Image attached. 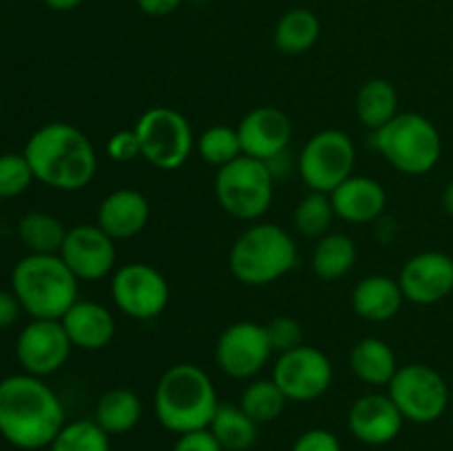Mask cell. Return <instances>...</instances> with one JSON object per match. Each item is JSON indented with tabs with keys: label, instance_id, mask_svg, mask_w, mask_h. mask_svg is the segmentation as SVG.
I'll use <instances>...</instances> for the list:
<instances>
[{
	"label": "cell",
	"instance_id": "cell-1",
	"mask_svg": "<svg viewBox=\"0 0 453 451\" xmlns=\"http://www.w3.org/2000/svg\"><path fill=\"white\" fill-rule=\"evenodd\" d=\"M66 423L60 396L31 374L0 380V436L22 451L49 449Z\"/></svg>",
	"mask_w": 453,
	"mask_h": 451
},
{
	"label": "cell",
	"instance_id": "cell-2",
	"mask_svg": "<svg viewBox=\"0 0 453 451\" xmlns=\"http://www.w3.org/2000/svg\"><path fill=\"white\" fill-rule=\"evenodd\" d=\"M25 157L35 181L53 190H82L97 172V153L87 133L66 122H49L29 135Z\"/></svg>",
	"mask_w": 453,
	"mask_h": 451
},
{
	"label": "cell",
	"instance_id": "cell-3",
	"mask_svg": "<svg viewBox=\"0 0 453 451\" xmlns=\"http://www.w3.org/2000/svg\"><path fill=\"white\" fill-rule=\"evenodd\" d=\"M153 407L159 424L181 436L197 429H208L219 407V396L203 367L195 363H177L159 376Z\"/></svg>",
	"mask_w": 453,
	"mask_h": 451
},
{
	"label": "cell",
	"instance_id": "cell-4",
	"mask_svg": "<svg viewBox=\"0 0 453 451\" xmlns=\"http://www.w3.org/2000/svg\"><path fill=\"white\" fill-rule=\"evenodd\" d=\"M78 279L60 255H27L13 265L12 292L31 318H62L78 301Z\"/></svg>",
	"mask_w": 453,
	"mask_h": 451
},
{
	"label": "cell",
	"instance_id": "cell-5",
	"mask_svg": "<svg viewBox=\"0 0 453 451\" xmlns=\"http://www.w3.org/2000/svg\"><path fill=\"white\" fill-rule=\"evenodd\" d=\"M296 241L277 224H255L234 239L228 268L243 286L261 287L286 277L296 265Z\"/></svg>",
	"mask_w": 453,
	"mask_h": 451
},
{
	"label": "cell",
	"instance_id": "cell-6",
	"mask_svg": "<svg viewBox=\"0 0 453 451\" xmlns=\"http://www.w3.org/2000/svg\"><path fill=\"white\" fill-rule=\"evenodd\" d=\"M372 144L389 166L410 177L432 172L442 155V137L436 124L414 111L398 113L374 131Z\"/></svg>",
	"mask_w": 453,
	"mask_h": 451
},
{
	"label": "cell",
	"instance_id": "cell-7",
	"mask_svg": "<svg viewBox=\"0 0 453 451\" xmlns=\"http://www.w3.org/2000/svg\"><path fill=\"white\" fill-rule=\"evenodd\" d=\"M215 197L226 215L239 221H257L274 199V172L268 162L242 155L217 168Z\"/></svg>",
	"mask_w": 453,
	"mask_h": 451
},
{
	"label": "cell",
	"instance_id": "cell-8",
	"mask_svg": "<svg viewBox=\"0 0 453 451\" xmlns=\"http://www.w3.org/2000/svg\"><path fill=\"white\" fill-rule=\"evenodd\" d=\"M142 157L157 171H177L193 155V126L184 113L171 106H153L144 111L135 122Z\"/></svg>",
	"mask_w": 453,
	"mask_h": 451
},
{
	"label": "cell",
	"instance_id": "cell-9",
	"mask_svg": "<svg viewBox=\"0 0 453 451\" xmlns=\"http://www.w3.org/2000/svg\"><path fill=\"white\" fill-rule=\"evenodd\" d=\"M388 394L403 418L416 424H432L449 409V385L438 370L425 363H407L398 367L389 380Z\"/></svg>",
	"mask_w": 453,
	"mask_h": 451
},
{
	"label": "cell",
	"instance_id": "cell-10",
	"mask_svg": "<svg viewBox=\"0 0 453 451\" xmlns=\"http://www.w3.org/2000/svg\"><path fill=\"white\" fill-rule=\"evenodd\" d=\"M357 146L341 128H326L310 137L299 153V175L310 190L330 195L354 175Z\"/></svg>",
	"mask_w": 453,
	"mask_h": 451
},
{
	"label": "cell",
	"instance_id": "cell-11",
	"mask_svg": "<svg viewBox=\"0 0 453 451\" xmlns=\"http://www.w3.org/2000/svg\"><path fill=\"white\" fill-rule=\"evenodd\" d=\"M111 299L124 317L133 321H153L168 308L171 286L155 265L131 261L111 274Z\"/></svg>",
	"mask_w": 453,
	"mask_h": 451
},
{
	"label": "cell",
	"instance_id": "cell-12",
	"mask_svg": "<svg viewBox=\"0 0 453 451\" xmlns=\"http://www.w3.org/2000/svg\"><path fill=\"white\" fill-rule=\"evenodd\" d=\"M270 378L277 383L288 401L312 402L330 389L334 367L323 349L301 343L299 348L279 354Z\"/></svg>",
	"mask_w": 453,
	"mask_h": 451
},
{
	"label": "cell",
	"instance_id": "cell-13",
	"mask_svg": "<svg viewBox=\"0 0 453 451\" xmlns=\"http://www.w3.org/2000/svg\"><path fill=\"white\" fill-rule=\"evenodd\" d=\"M274 354L265 325L237 321L226 327L215 343V363L221 374L234 380H252L264 371Z\"/></svg>",
	"mask_w": 453,
	"mask_h": 451
},
{
	"label": "cell",
	"instance_id": "cell-14",
	"mask_svg": "<svg viewBox=\"0 0 453 451\" xmlns=\"http://www.w3.org/2000/svg\"><path fill=\"white\" fill-rule=\"evenodd\" d=\"M69 336L60 318H31L16 339V358L22 371L31 376H51L66 365L71 356Z\"/></svg>",
	"mask_w": 453,
	"mask_h": 451
},
{
	"label": "cell",
	"instance_id": "cell-15",
	"mask_svg": "<svg viewBox=\"0 0 453 451\" xmlns=\"http://www.w3.org/2000/svg\"><path fill=\"white\" fill-rule=\"evenodd\" d=\"M60 256L78 281L96 283L115 272L118 248L97 224H78L66 233Z\"/></svg>",
	"mask_w": 453,
	"mask_h": 451
},
{
	"label": "cell",
	"instance_id": "cell-16",
	"mask_svg": "<svg viewBox=\"0 0 453 451\" xmlns=\"http://www.w3.org/2000/svg\"><path fill=\"white\" fill-rule=\"evenodd\" d=\"M398 283L410 303H441L453 292V256L441 250L418 252L405 261Z\"/></svg>",
	"mask_w": 453,
	"mask_h": 451
},
{
	"label": "cell",
	"instance_id": "cell-17",
	"mask_svg": "<svg viewBox=\"0 0 453 451\" xmlns=\"http://www.w3.org/2000/svg\"><path fill=\"white\" fill-rule=\"evenodd\" d=\"M237 133L243 155L273 164L290 146L292 122L277 106H257L239 119Z\"/></svg>",
	"mask_w": 453,
	"mask_h": 451
},
{
	"label": "cell",
	"instance_id": "cell-18",
	"mask_svg": "<svg viewBox=\"0 0 453 451\" xmlns=\"http://www.w3.org/2000/svg\"><path fill=\"white\" fill-rule=\"evenodd\" d=\"M403 424L405 418L389 394H365L357 398L348 411V429L358 442L370 447H383L396 440Z\"/></svg>",
	"mask_w": 453,
	"mask_h": 451
},
{
	"label": "cell",
	"instance_id": "cell-19",
	"mask_svg": "<svg viewBox=\"0 0 453 451\" xmlns=\"http://www.w3.org/2000/svg\"><path fill=\"white\" fill-rule=\"evenodd\" d=\"M150 219V203L135 188L111 190L100 202L96 224L115 241L133 239L146 228Z\"/></svg>",
	"mask_w": 453,
	"mask_h": 451
},
{
	"label": "cell",
	"instance_id": "cell-20",
	"mask_svg": "<svg viewBox=\"0 0 453 451\" xmlns=\"http://www.w3.org/2000/svg\"><path fill=\"white\" fill-rule=\"evenodd\" d=\"M332 206L339 219L348 224H372L388 208L383 184L365 175H352L330 193Z\"/></svg>",
	"mask_w": 453,
	"mask_h": 451
},
{
	"label": "cell",
	"instance_id": "cell-21",
	"mask_svg": "<svg viewBox=\"0 0 453 451\" xmlns=\"http://www.w3.org/2000/svg\"><path fill=\"white\" fill-rule=\"evenodd\" d=\"M71 345L84 352L104 349L115 339V317L97 301H75L60 318Z\"/></svg>",
	"mask_w": 453,
	"mask_h": 451
},
{
	"label": "cell",
	"instance_id": "cell-22",
	"mask_svg": "<svg viewBox=\"0 0 453 451\" xmlns=\"http://www.w3.org/2000/svg\"><path fill=\"white\" fill-rule=\"evenodd\" d=\"M352 310L370 323L392 321L405 303V294L398 279L388 274H370L363 277L352 290Z\"/></svg>",
	"mask_w": 453,
	"mask_h": 451
},
{
	"label": "cell",
	"instance_id": "cell-23",
	"mask_svg": "<svg viewBox=\"0 0 453 451\" xmlns=\"http://www.w3.org/2000/svg\"><path fill=\"white\" fill-rule=\"evenodd\" d=\"M398 367L392 345L376 336H365L349 349V370L361 383L372 387H388Z\"/></svg>",
	"mask_w": 453,
	"mask_h": 451
},
{
	"label": "cell",
	"instance_id": "cell-24",
	"mask_svg": "<svg viewBox=\"0 0 453 451\" xmlns=\"http://www.w3.org/2000/svg\"><path fill=\"white\" fill-rule=\"evenodd\" d=\"M142 411V398L131 387H111L97 398L93 420L109 436H122L140 424Z\"/></svg>",
	"mask_w": 453,
	"mask_h": 451
},
{
	"label": "cell",
	"instance_id": "cell-25",
	"mask_svg": "<svg viewBox=\"0 0 453 451\" xmlns=\"http://www.w3.org/2000/svg\"><path fill=\"white\" fill-rule=\"evenodd\" d=\"M319 35H321V20L317 13L305 7H296L279 18L273 31V42L279 53L301 56L319 42Z\"/></svg>",
	"mask_w": 453,
	"mask_h": 451
},
{
	"label": "cell",
	"instance_id": "cell-26",
	"mask_svg": "<svg viewBox=\"0 0 453 451\" xmlns=\"http://www.w3.org/2000/svg\"><path fill=\"white\" fill-rule=\"evenodd\" d=\"M208 429L224 451H248L259 438V424L234 402H219Z\"/></svg>",
	"mask_w": 453,
	"mask_h": 451
},
{
	"label": "cell",
	"instance_id": "cell-27",
	"mask_svg": "<svg viewBox=\"0 0 453 451\" xmlns=\"http://www.w3.org/2000/svg\"><path fill=\"white\" fill-rule=\"evenodd\" d=\"M358 122L370 131H379L398 115V93L385 78H372L358 88L354 100Z\"/></svg>",
	"mask_w": 453,
	"mask_h": 451
},
{
	"label": "cell",
	"instance_id": "cell-28",
	"mask_svg": "<svg viewBox=\"0 0 453 451\" xmlns=\"http://www.w3.org/2000/svg\"><path fill=\"white\" fill-rule=\"evenodd\" d=\"M357 264V243L345 233H327L312 252V270L321 281H339Z\"/></svg>",
	"mask_w": 453,
	"mask_h": 451
},
{
	"label": "cell",
	"instance_id": "cell-29",
	"mask_svg": "<svg viewBox=\"0 0 453 451\" xmlns=\"http://www.w3.org/2000/svg\"><path fill=\"white\" fill-rule=\"evenodd\" d=\"M66 228L58 217L42 210H31L18 221V237L31 255H60Z\"/></svg>",
	"mask_w": 453,
	"mask_h": 451
},
{
	"label": "cell",
	"instance_id": "cell-30",
	"mask_svg": "<svg viewBox=\"0 0 453 451\" xmlns=\"http://www.w3.org/2000/svg\"><path fill=\"white\" fill-rule=\"evenodd\" d=\"M288 398L273 378H252L242 389L237 405L255 420L257 424H268L277 420L286 409Z\"/></svg>",
	"mask_w": 453,
	"mask_h": 451
},
{
	"label": "cell",
	"instance_id": "cell-31",
	"mask_svg": "<svg viewBox=\"0 0 453 451\" xmlns=\"http://www.w3.org/2000/svg\"><path fill=\"white\" fill-rule=\"evenodd\" d=\"M49 451H111V436L93 418L66 420Z\"/></svg>",
	"mask_w": 453,
	"mask_h": 451
},
{
	"label": "cell",
	"instance_id": "cell-32",
	"mask_svg": "<svg viewBox=\"0 0 453 451\" xmlns=\"http://www.w3.org/2000/svg\"><path fill=\"white\" fill-rule=\"evenodd\" d=\"M336 212L332 206V199L327 193H317V190H310L295 208V228L299 230L303 237L310 239H321L323 234L330 233L332 221H334Z\"/></svg>",
	"mask_w": 453,
	"mask_h": 451
},
{
	"label": "cell",
	"instance_id": "cell-33",
	"mask_svg": "<svg viewBox=\"0 0 453 451\" xmlns=\"http://www.w3.org/2000/svg\"><path fill=\"white\" fill-rule=\"evenodd\" d=\"M195 149L197 155L211 166L221 168L226 164L234 162L237 157H242V141H239L237 126H226V124H215V126H208L202 135L195 141Z\"/></svg>",
	"mask_w": 453,
	"mask_h": 451
},
{
	"label": "cell",
	"instance_id": "cell-34",
	"mask_svg": "<svg viewBox=\"0 0 453 451\" xmlns=\"http://www.w3.org/2000/svg\"><path fill=\"white\" fill-rule=\"evenodd\" d=\"M34 181V171H31L25 153L0 155V199L20 197Z\"/></svg>",
	"mask_w": 453,
	"mask_h": 451
},
{
	"label": "cell",
	"instance_id": "cell-35",
	"mask_svg": "<svg viewBox=\"0 0 453 451\" xmlns=\"http://www.w3.org/2000/svg\"><path fill=\"white\" fill-rule=\"evenodd\" d=\"M265 332H268V340L277 354L295 349L303 343V327L292 317H274L265 325Z\"/></svg>",
	"mask_w": 453,
	"mask_h": 451
},
{
	"label": "cell",
	"instance_id": "cell-36",
	"mask_svg": "<svg viewBox=\"0 0 453 451\" xmlns=\"http://www.w3.org/2000/svg\"><path fill=\"white\" fill-rule=\"evenodd\" d=\"M106 155L109 159L118 164L133 162V159L142 157L140 140L135 135V128H127V131H115L106 141Z\"/></svg>",
	"mask_w": 453,
	"mask_h": 451
},
{
	"label": "cell",
	"instance_id": "cell-37",
	"mask_svg": "<svg viewBox=\"0 0 453 451\" xmlns=\"http://www.w3.org/2000/svg\"><path fill=\"white\" fill-rule=\"evenodd\" d=\"M290 451H343L339 436L326 427H312L292 442Z\"/></svg>",
	"mask_w": 453,
	"mask_h": 451
},
{
	"label": "cell",
	"instance_id": "cell-38",
	"mask_svg": "<svg viewBox=\"0 0 453 451\" xmlns=\"http://www.w3.org/2000/svg\"><path fill=\"white\" fill-rule=\"evenodd\" d=\"M173 451H224L211 429H197V432H188L177 436Z\"/></svg>",
	"mask_w": 453,
	"mask_h": 451
},
{
	"label": "cell",
	"instance_id": "cell-39",
	"mask_svg": "<svg viewBox=\"0 0 453 451\" xmlns=\"http://www.w3.org/2000/svg\"><path fill=\"white\" fill-rule=\"evenodd\" d=\"M22 312L25 310H22L18 296L12 290H0V330L12 327L20 318Z\"/></svg>",
	"mask_w": 453,
	"mask_h": 451
},
{
	"label": "cell",
	"instance_id": "cell-40",
	"mask_svg": "<svg viewBox=\"0 0 453 451\" xmlns=\"http://www.w3.org/2000/svg\"><path fill=\"white\" fill-rule=\"evenodd\" d=\"M184 0H137V7L146 13V16L153 18H164L171 16L173 11L181 7Z\"/></svg>",
	"mask_w": 453,
	"mask_h": 451
},
{
	"label": "cell",
	"instance_id": "cell-41",
	"mask_svg": "<svg viewBox=\"0 0 453 451\" xmlns=\"http://www.w3.org/2000/svg\"><path fill=\"white\" fill-rule=\"evenodd\" d=\"M42 3L47 4L49 9H53V11H73V9H78L84 0H42Z\"/></svg>",
	"mask_w": 453,
	"mask_h": 451
},
{
	"label": "cell",
	"instance_id": "cell-42",
	"mask_svg": "<svg viewBox=\"0 0 453 451\" xmlns=\"http://www.w3.org/2000/svg\"><path fill=\"white\" fill-rule=\"evenodd\" d=\"M442 208H445L447 215L453 217V180L447 184L445 193H442Z\"/></svg>",
	"mask_w": 453,
	"mask_h": 451
},
{
	"label": "cell",
	"instance_id": "cell-43",
	"mask_svg": "<svg viewBox=\"0 0 453 451\" xmlns=\"http://www.w3.org/2000/svg\"><path fill=\"white\" fill-rule=\"evenodd\" d=\"M451 420H453V402H451Z\"/></svg>",
	"mask_w": 453,
	"mask_h": 451
},
{
	"label": "cell",
	"instance_id": "cell-44",
	"mask_svg": "<svg viewBox=\"0 0 453 451\" xmlns=\"http://www.w3.org/2000/svg\"><path fill=\"white\" fill-rule=\"evenodd\" d=\"M0 111H3V100H0Z\"/></svg>",
	"mask_w": 453,
	"mask_h": 451
}]
</instances>
